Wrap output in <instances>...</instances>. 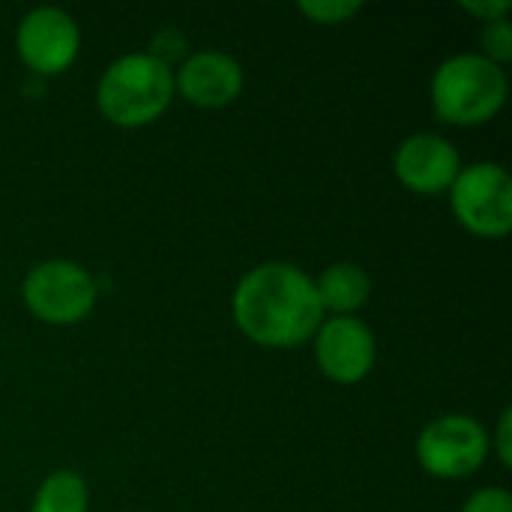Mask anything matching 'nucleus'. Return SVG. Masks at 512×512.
<instances>
[{"label":"nucleus","mask_w":512,"mask_h":512,"mask_svg":"<svg viewBox=\"0 0 512 512\" xmlns=\"http://www.w3.org/2000/svg\"><path fill=\"white\" fill-rule=\"evenodd\" d=\"M231 312L249 342L273 351L312 342L324 324L315 279L288 261H264L243 273L231 297Z\"/></svg>","instance_id":"obj_1"},{"label":"nucleus","mask_w":512,"mask_h":512,"mask_svg":"<svg viewBox=\"0 0 512 512\" xmlns=\"http://www.w3.org/2000/svg\"><path fill=\"white\" fill-rule=\"evenodd\" d=\"M174 102V69L150 51L117 57L96 84L99 114L120 129L156 123Z\"/></svg>","instance_id":"obj_2"},{"label":"nucleus","mask_w":512,"mask_h":512,"mask_svg":"<svg viewBox=\"0 0 512 512\" xmlns=\"http://www.w3.org/2000/svg\"><path fill=\"white\" fill-rule=\"evenodd\" d=\"M510 96V78L504 66L486 60L483 54H453L447 57L429 84L432 111L450 126H483L501 114Z\"/></svg>","instance_id":"obj_3"},{"label":"nucleus","mask_w":512,"mask_h":512,"mask_svg":"<svg viewBox=\"0 0 512 512\" xmlns=\"http://www.w3.org/2000/svg\"><path fill=\"white\" fill-rule=\"evenodd\" d=\"M99 288L90 270L69 258H48L27 270L21 282V300L27 312L51 327H69L84 321L96 306Z\"/></svg>","instance_id":"obj_4"},{"label":"nucleus","mask_w":512,"mask_h":512,"mask_svg":"<svg viewBox=\"0 0 512 512\" xmlns=\"http://www.w3.org/2000/svg\"><path fill=\"white\" fill-rule=\"evenodd\" d=\"M447 195L456 222L468 234L483 240H501L512 231V177L504 165H462Z\"/></svg>","instance_id":"obj_5"},{"label":"nucleus","mask_w":512,"mask_h":512,"mask_svg":"<svg viewBox=\"0 0 512 512\" xmlns=\"http://www.w3.org/2000/svg\"><path fill=\"white\" fill-rule=\"evenodd\" d=\"M417 462L435 480H465L489 459V432L480 420L465 414H444L432 420L417 438Z\"/></svg>","instance_id":"obj_6"},{"label":"nucleus","mask_w":512,"mask_h":512,"mask_svg":"<svg viewBox=\"0 0 512 512\" xmlns=\"http://www.w3.org/2000/svg\"><path fill=\"white\" fill-rule=\"evenodd\" d=\"M15 51L27 72L39 78H54L63 75L78 60L81 30L66 9L36 6L18 21Z\"/></svg>","instance_id":"obj_7"},{"label":"nucleus","mask_w":512,"mask_h":512,"mask_svg":"<svg viewBox=\"0 0 512 512\" xmlns=\"http://www.w3.org/2000/svg\"><path fill=\"white\" fill-rule=\"evenodd\" d=\"M312 348H315V363L321 375L342 387H351L369 378L378 360L375 333L357 315L324 318V324L312 336Z\"/></svg>","instance_id":"obj_8"},{"label":"nucleus","mask_w":512,"mask_h":512,"mask_svg":"<svg viewBox=\"0 0 512 512\" xmlns=\"http://www.w3.org/2000/svg\"><path fill=\"white\" fill-rule=\"evenodd\" d=\"M393 171L408 192L435 198L450 192L453 180L462 171V156L450 138L438 132H417L396 147Z\"/></svg>","instance_id":"obj_9"},{"label":"nucleus","mask_w":512,"mask_h":512,"mask_svg":"<svg viewBox=\"0 0 512 512\" xmlns=\"http://www.w3.org/2000/svg\"><path fill=\"white\" fill-rule=\"evenodd\" d=\"M246 84L243 66L225 51H195L174 72V93L195 108H225L240 99Z\"/></svg>","instance_id":"obj_10"},{"label":"nucleus","mask_w":512,"mask_h":512,"mask_svg":"<svg viewBox=\"0 0 512 512\" xmlns=\"http://www.w3.org/2000/svg\"><path fill=\"white\" fill-rule=\"evenodd\" d=\"M315 291H318L324 315L330 312L333 318H345V315L360 312L369 303L372 279L360 264L336 261L315 279Z\"/></svg>","instance_id":"obj_11"},{"label":"nucleus","mask_w":512,"mask_h":512,"mask_svg":"<svg viewBox=\"0 0 512 512\" xmlns=\"http://www.w3.org/2000/svg\"><path fill=\"white\" fill-rule=\"evenodd\" d=\"M30 512H90V492L84 477L69 468L51 471L39 483Z\"/></svg>","instance_id":"obj_12"},{"label":"nucleus","mask_w":512,"mask_h":512,"mask_svg":"<svg viewBox=\"0 0 512 512\" xmlns=\"http://www.w3.org/2000/svg\"><path fill=\"white\" fill-rule=\"evenodd\" d=\"M297 9L312 24L336 27V24H348L354 15H360L363 3H357V0H303V3H297Z\"/></svg>","instance_id":"obj_13"},{"label":"nucleus","mask_w":512,"mask_h":512,"mask_svg":"<svg viewBox=\"0 0 512 512\" xmlns=\"http://www.w3.org/2000/svg\"><path fill=\"white\" fill-rule=\"evenodd\" d=\"M480 45H483V57L504 66L512 60V24L510 18H501V21H492V24H483L480 30Z\"/></svg>","instance_id":"obj_14"},{"label":"nucleus","mask_w":512,"mask_h":512,"mask_svg":"<svg viewBox=\"0 0 512 512\" xmlns=\"http://www.w3.org/2000/svg\"><path fill=\"white\" fill-rule=\"evenodd\" d=\"M462 512H512V495L501 486H486L477 489L465 504Z\"/></svg>","instance_id":"obj_15"},{"label":"nucleus","mask_w":512,"mask_h":512,"mask_svg":"<svg viewBox=\"0 0 512 512\" xmlns=\"http://www.w3.org/2000/svg\"><path fill=\"white\" fill-rule=\"evenodd\" d=\"M489 450L498 456L504 468H512V411L504 408L495 426V438H489Z\"/></svg>","instance_id":"obj_16"},{"label":"nucleus","mask_w":512,"mask_h":512,"mask_svg":"<svg viewBox=\"0 0 512 512\" xmlns=\"http://www.w3.org/2000/svg\"><path fill=\"white\" fill-rule=\"evenodd\" d=\"M468 15L480 18L483 24H492V21H501L512 12L510 0H462L459 3Z\"/></svg>","instance_id":"obj_17"}]
</instances>
